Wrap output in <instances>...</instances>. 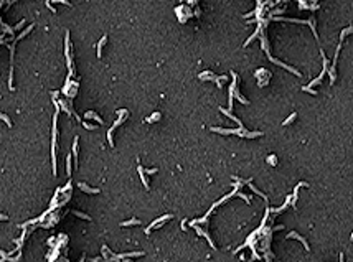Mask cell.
Wrapping results in <instances>:
<instances>
[{
	"label": "cell",
	"instance_id": "cell-21",
	"mask_svg": "<svg viewBox=\"0 0 353 262\" xmlns=\"http://www.w3.org/2000/svg\"><path fill=\"white\" fill-rule=\"evenodd\" d=\"M144 171H147V173H149V175H154L155 171H159V170H157V168H150V170H144Z\"/></svg>",
	"mask_w": 353,
	"mask_h": 262
},
{
	"label": "cell",
	"instance_id": "cell-19",
	"mask_svg": "<svg viewBox=\"0 0 353 262\" xmlns=\"http://www.w3.org/2000/svg\"><path fill=\"white\" fill-rule=\"evenodd\" d=\"M304 91H307L310 94H317V91H314V88H307V86H304Z\"/></svg>",
	"mask_w": 353,
	"mask_h": 262
},
{
	"label": "cell",
	"instance_id": "cell-2",
	"mask_svg": "<svg viewBox=\"0 0 353 262\" xmlns=\"http://www.w3.org/2000/svg\"><path fill=\"white\" fill-rule=\"evenodd\" d=\"M268 58L271 59V61H272V63H276V64H279L280 66V68H285V69H289L290 71V73H294V74H297L299 76V78H300V73H299V71L297 69H294V68H290V66H287V64H285V63H282V61H279V59H276V58H272V56H271V55H268Z\"/></svg>",
	"mask_w": 353,
	"mask_h": 262
},
{
	"label": "cell",
	"instance_id": "cell-6",
	"mask_svg": "<svg viewBox=\"0 0 353 262\" xmlns=\"http://www.w3.org/2000/svg\"><path fill=\"white\" fill-rule=\"evenodd\" d=\"M137 171H139V175H140V180H142V183H144V186L145 190H149V183H147V178H145V175H144V168L139 165L137 166Z\"/></svg>",
	"mask_w": 353,
	"mask_h": 262
},
{
	"label": "cell",
	"instance_id": "cell-8",
	"mask_svg": "<svg viewBox=\"0 0 353 262\" xmlns=\"http://www.w3.org/2000/svg\"><path fill=\"white\" fill-rule=\"evenodd\" d=\"M106 40H107V36L104 35L101 40H99V43H98V56H99V58H101V55H102V46L106 45Z\"/></svg>",
	"mask_w": 353,
	"mask_h": 262
},
{
	"label": "cell",
	"instance_id": "cell-25",
	"mask_svg": "<svg viewBox=\"0 0 353 262\" xmlns=\"http://www.w3.org/2000/svg\"><path fill=\"white\" fill-rule=\"evenodd\" d=\"M350 239H353V232H351V237H350Z\"/></svg>",
	"mask_w": 353,
	"mask_h": 262
},
{
	"label": "cell",
	"instance_id": "cell-16",
	"mask_svg": "<svg viewBox=\"0 0 353 262\" xmlns=\"http://www.w3.org/2000/svg\"><path fill=\"white\" fill-rule=\"evenodd\" d=\"M295 117H297V114H295V112H294V114H290L289 119H285V121H284L282 124H284V125H289L290 122H294V119H295Z\"/></svg>",
	"mask_w": 353,
	"mask_h": 262
},
{
	"label": "cell",
	"instance_id": "cell-14",
	"mask_svg": "<svg viewBox=\"0 0 353 262\" xmlns=\"http://www.w3.org/2000/svg\"><path fill=\"white\" fill-rule=\"evenodd\" d=\"M0 121H3L8 127H12V121L8 119V116H5V114H2V112H0Z\"/></svg>",
	"mask_w": 353,
	"mask_h": 262
},
{
	"label": "cell",
	"instance_id": "cell-4",
	"mask_svg": "<svg viewBox=\"0 0 353 262\" xmlns=\"http://www.w3.org/2000/svg\"><path fill=\"white\" fill-rule=\"evenodd\" d=\"M287 237H294V239H299V241H300V242H302V244H304V247H305V251H309V244H307V241H305V239H304L302 236H299L297 232H290V234H289Z\"/></svg>",
	"mask_w": 353,
	"mask_h": 262
},
{
	"label": "cell",
	"instance_id": "cell-9",
	"mask_svg": "<svg viewBox=\"0 0 353 262\" xmlns=\"http://www.w3.org/2000/svg\"><path fill=\"white\" fill-rule=\"evenodd\" d=\"M79 188L83 190V191H86V193H99L98 188H89L86 183H79Z\"/></svg>",
	"mask_w": 353,
	"mask_h": 262
},
{
	"label": "cell",
	"instance_id": "cell-1",
	"mask_svg": "<svg viewBox=\"0 0 353 262\" xmlns=\"http://www.w3.org/2000/svg\"><path fill=\"white\" fill-rule=\"evenodd\" d=\"M64 55H66V61H68V69H69V74H73V61H71V53H69V31H66V36H64Z\"/></svg>",
	"mask_w": 353,
	"mask_h": 262
},
{
	"label": "cell",
	"instance_id": "cell-23",
	"mask_svg": "<svg viewBox=\"0 0 353 262\" xmlns=\"http://www.w3.org/2000/svg\"><path fill=\"white\" fill-rule=\"evenodd\" d=\"M8 219V216H5V214H0V221H7Z\"/></svg>",
	"mask_w": 353,
	"mask_h": 262
},
{
	"label": "cell",
	"instance_id": "cell-5",
	"mask_svg": "<svg viewBox=\"0 0 353 262\" xmlns=\"http://www.w3.org/2000/svg\"><path fill=\"white\" fill-rule=\"evenodd\" d=\"M219 111H221L223 114H226V116L230 117V119H233V121H235V122L238 124V125H239V127L243 129V124H241V121H239V119H238V117H235V116H233V114H231L230 111H226V109H223V107H219Z\"/></svg>",
	"mask_w": 353,
	"mask_h": 262
},
{
	"label": "cell",
	"instance_id": "cell-18",
	"mask_svg": "<svg viewBox=\"0 0 353 262\" xmlns=\"http://www.w3.org/2000/svg\"><path fill=\"white\" fill-rule=\"evenodd\" d=\"M74 214H76V216H79V218H83V219H91V218H89V216H86V214H83V213H79V211H73Z\"/></svg>",
	"mask_w": 353,
	"mask_h": 262
},
{
	"label": "cell",
	"instance_id": "cell-20",
	"mask_svg": "<svg viewBox=\"0 0 353 262\" xmlns=\"http://www.w3.org/2000/svg\"><path fill=\"white\" fill-rule=\"evenodd\" d=\"M268 162H269V163H272V165H276V163H277V162H276V157H274V155L268 157Z\"/></svg>",
	"mask_w": 353,
	"mask_h": 262
},
{
	"label": "cell",
	"instance_id": "cell-12",
	"mask_svg": "<svg viewBox=\"0 0 353 262\" xmlns=\"http://www.w3.org/2000/svg\"><path fill=\"white\" fill-rule=\"evenodd\" d=\"M348 33H353V27H348V28H345V30L340 33V41H343V38H345Z\"/></svg>",
	"mask_w": 353,
	"mask_h": 262
},
{
	"label": "cell",
	"instance_id": "cell-17",
	"mask_svg": "<svg viewBox=\"0 0 353 262\" xmlns=\"http://www.w3.org/2000/svg\"><path fill=\"white\" fill-rule=\"evenodd\" d=\"M159 119H160V112H155L154 116H150L147 119V122H155V121H159Z\"/></svg>",
	"mask_w": 353,
	"mask_h": 262
},
{
	"label": "cell",
	"instance_id": "cell-22",
	"mask_svg": "<svg viewBox=\"0 0 353 262\" xmlns=\"http://www.w3.org/2000/svg\"><path fill=\"white\" fill-rule=\"evenodd\" d=\"M84 127L89 129V130H94V125H91V124H88V122H84Z\"/></svg>",
	"mask_w": 353,
	"mask_h": 262
},
{
	"label": "cell",
	"instance_id": "cell-24",
	"mask_svg": "<svg viewBox=\"0 0 353 262\" xmlns=\"http://www.w3.org/2000/svg\"><path fill=\"white\" fill-rule=\"evenodd\" d=\"M340 262H345V260H343V254H340Z\"/></svg>",
	"mask_w": 353,
	"mask_h": 262
},
{
	"label": "cell",
	"instance_id": "cell-7",
	"mask_svg": "<svg viewBox=\"0 0 353 262\" xmlns=\"http://www.w3.org/2000/svg\"><path fill=\"white\" fill-rule=\"evenodd\" d=\"M84 117H86V119H91V117H93V119H94V121H96V122H98V124H102V119H101V117H99V116H98V114H96V112H93V111H89V112H86V116H84Z\"/></svg>",
	"mask_w": 353,
	"mask_h": 262
},
{
	"label": "cell",
	"instance_id": "cell-10",
	"mask_svg": "<svg viewBox=\"0 0 353 262\" xmlns=\"http://www.w3.org/2000/svg\"><path fill=\"white\" fill-rule=\"evenodd\" d=\"M135 224H140V221L139 219H129V221H124V223H121V226H135Z\"/></svg>",
	"mask_w": 353,
	"mask_h": 262
},
{
	"label": "cell",
	"instance_id": "cell-15",
	"mask_svg": "<svg viewBox=\"0 0 353 262\" xmlns=\"http://www.w3.org/2000/svg\"><path fill=\"white\" fill-rule=\"evenodd\" d=\"M66 173L71 175V157L66 155Z\"/></svg>",
	"mask_w": 353,
	"mask_h": 262
},
{
	"label": "cell",
	"instance_id": "cell-13",
	"mask_svg": "<svg viewBox=\"0 0 353 262\" xmlns=\"http://www.w3.org/2000/svg\"><path fill=\"white\" fill-rule=\"evenodd\" d=\"M73 154H74V160L78 163V137L74 139V144H73Z\"/></svg>",
	"mask_w": 353,
	"mask_h": 262
},
{
	"label": "cell",
	"instance_id": "cell-3",
	"mask_svg": "<svg viewBox=\"0 0 353 262\" xmlns=\"http://www.w3.org/2000/svg\"><path fill=\"white\" fill-rule=\"evenodd\" d=\"M170 218H172V214H165V216H162L160 219H157V221H154V223H152V224H150V226H149V227H147V229H145V232H147V234H149V232L152 231V227H160V226H162L160 223H164V221H167V219H170Z\"/></svg>",
	"mask_w": 353,
	"mask_h": 262
},
{
	"label": "cell",
	"instance_id": "cell-11",
	"mask_svg": "<svg viewBox=\"0 0 353 262\" xmlns=\"http://www.w3.org/2000/svg\"><path fill=\"white\" fill-rule=\"evenodd\" d=\"M137 256H144V252H142V251H139V252H129V254H121L119 257L124 259V257H137Z\"/></svg>",
	"mask_w": 353,
	"mask_h": 262
}]
</instances>
